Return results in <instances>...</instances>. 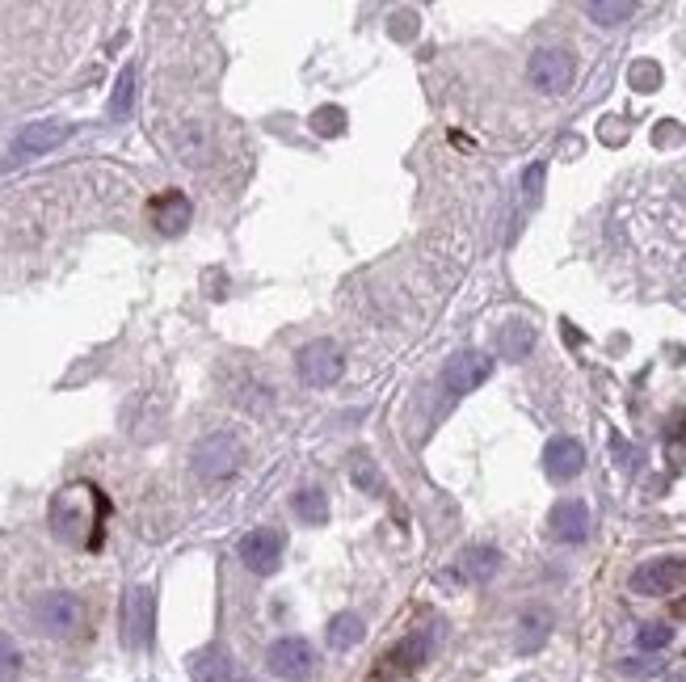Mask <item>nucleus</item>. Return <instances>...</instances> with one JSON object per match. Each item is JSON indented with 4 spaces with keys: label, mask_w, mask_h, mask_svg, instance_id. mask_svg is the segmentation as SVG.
Masks as SVG:
<instances>
[{
    "label": "nucleus",
    "mask_w": 686,
    "mask_h": 682,
    "mask_svg": "<svg viewBox=\"0 0 686 682\" xmlns=\"http://www.w3.org/2000/svg\"><path fill=\"white\" fill-rule=\"evenodd\" d=\"M282 548H287V535L274 531V527H257L240 539V565L257 577H270L278 565H282Z\"/></svg>",
    "instance_id": "6"
},
{
    "label": "nucleus",
    "mask_w": 686,
    "mask_h": 682,
    "mask_svg": "<svg viewBox=\"0 0 686 682\" xmlns=\"http://www.w3.org/2000/svg\"><path fill=\"white\" fill-rule=\"evenodd\" d=\"M312 131H316V135H341V131H346V114H341L337 106L316 110V114H312Z\"/></svg>",
    "instance_id": "25"
},
{
    "label": "nucleus",
    "mask_w": 686,
    "mask_h": 682,
    "mask_svg": "<svg viewBox=\"0 0 686 682\" xmlns=\"http://www.w3.org/2000/svg\"><path fill=\"white\" fill-rule=\"evenodd\" d=\"M434 657V636L430 632H409L400 645H392V653L383 657L388 661V670H400V674H409L417 666H426V661Z\"/></svg>",
    "instance_id": "15"
},
{
    "label": "nucleus",
    "mask_w": 686,
    "mask_h": 682,
    "mask_svg": "<svg viewBox=\"0 0 686 682\" xmlns=\"http://www.w3.org/2000/svg\"><path fill=\"white\" fill-rule=\"evenodd\" d=\"M135 106V68H123L114 85V97H110V118H127Z\"/></svg>",
    "instance_id": "22"
},
{
    "label": "nucleus",
    "mask_w": 686,
    "mask_h": 682,
    "mask_svg": "<svg viewBox=\"0 0 686 682\" xmlns=\"http://www.w3.org/2000/svg\"><path fill=\"white\" fill-rule=\"evenodd\" d=\"M493 346L501 358H510V363H522L531 350H535V329L527 325V320H506V325L497 329Z\"/></svg>",
    "instance_id": "16"
},
{
    "label": "nucleus",
    "mask_w": 686,
    "mask_h": 682,
    "mask_svg": "<svg viewBox=\"0 0 686 682\" xmlns=\"http://www.w3.org/2000/svg\"><path fill=\"white\" fill-rule=\"evenodd\" d=\"M266 666L282 682H304L316 670V649L308 645L304 636H282V640H274V645H270Z\"/></svg>",
    "instance_id": "5"
},
{
    "label": "nucleus",
    "mask_w": 686,
    "mask_h": 682,
    "mask_svg": "<svg viewBox=\"0 0 686 682\" xmlns=\"http://www.w3.org/2000/svg\"><path fill=\"white\" fill-rule=\"evenodd\" d=\"M194 682H236V661L224 649H203L190 661Z\"/></svg>",
    "instance_id": "17"
},
{
    "label": "nucleus",
    "mask_w": 686,
    "mask_h": 682,
    "mask_svg": "<svg viewBox=\"0 0 686 682\" xmlns=\"http://www.w3.org/2000/svg\"><path fill=\"white\" fill-rule=\"evenodd\" d=\"M619 670H623V674H632V678H644V674H653L657 666H653V661H623Z\"/></svg>",
    "instance_id": "29"
},
{
    "label": "nucleus",
    "mask_w": 686,
    "mask_h": 682,
    "mask_svg": "<svg viewBox=\"0 0 686 682\" xmlns=\"http://www.w3.org/2000/svg\"><path fill=\"white\" fill-rule=\"evenodd\" d=\"M632 13H636L632 0H590V5H585V17L598 26H623Z\"/></svg>",
    "instance_id": "21"
},
{
    "label": "nucleus",
    "mask_w": 686,
    "mask_h": 682,
    "mask_svg": "<svg viewBox=\"0 0 686 682\" xmlns=\"http://www.w3.org/2000/svg\"><path fill=\"white\" fill-rule=\"evenodd\" d=\"M628 76H632V85H636L640 93H653V89L661 85V68H657V64H636Z\"/></svg>",
    "instance_id": "27"
},
{
    "label": "nucleus",
    "mask_w": 686,
    "mask_h": 682,
    "mask_svg": "<svg viewBox=\"0 0 686 682\" xmlns=\"http://www.w3.org/2000/svg\"><path fill=\"white\" fill-rule=\"evenodd\" d=\"M501 569V552L493 544H472V548H463L455 556V565H451V577L455 581H468V586H484V581H493Z\"/></svg>",
    "instance_id": "12"
},
{
    "label": "nucleus",
    "mask_w": 686,
    "mask_h": 682,
    "mask_svg": "<svg viewBox=\"0 0 686 682\" xmlns=\"http://www.w3.org/2000/svg\"><path fill=\"white\" fill-rule=\"evenodd\" d=\"M148 219H152V228L160 236H181V232H186V224H190V198L181 190L156 194L148 203Z\"/></svg>",
    "instance_id": "13"
},
{
    "label": "nucleus",
    "mask_w": 686,
    "mask_h": 682,
    "mask_svg": "<svg viewBox=\"0 0 686 682\" xmlns=\"http://www.w3.org/2000/svg\"><path fill=\"white\" fill-rule=\"evenodd\" d=\"M678 586H686V560L682 556H657V560H644V565L632 573V590L644 598H657V594H674Z\"/></svg>",
    "instance_id": "9"
},
{
    "label": "nucleus",
    "mask_w": 686,
    "mask_h": 682,
    "mask_svg": "<svg viewBox=\"0 0 686 682\" xmlns=\"http://www.w3.org/2000/svg\"><path fill=\"white\" fill-rule=\"evenodd\" d=\"M527 76H531V85H535L539 93L560 97L564 89L573 85L577 64H573V55L564 51V47H539V51L531 55V64H527Z\"/></svg>",
    "instance_id": "4"
},
{
    "label": "nucleus",
    "mask_w": 686,
    "mask_h": 682,
    "mask_svg": "<svg viewBox=\"0 0 686 682\" xmlns=\"http://www.w3.org/2000/svg\"><path fill=\"white\" fill-rule=\"evenodd\" d=\"M354 485H362V489H367L371 497H379V472H375V464H371V455H354Z\"/></svg>",
    "instance_id": "26"
},
{
    "label": "nucleus",
    "mask_w": 686,
    "mask_h": 682,
    "mask_svg": "<svg viewBox=\"0 0 686 682\" xmlns=\"http://www.w3.org/2000/svg\"><path fill=\"white\" fill-rule=\"evenodd\" d=\"M68 135H72V127H68V123H55V118H38V123H26L22 131H17L9 156H13V160L43 156V152H51V148L64 144Z\"/></svg>",
    "instance_id": "10"
},
{
    "label": "nucleus",
    "mask_w": 686,
    "mask_h": 682,
    "mask_svg": "<svg viewBox=\"0 0 686 682\" xmlns=\"http://www.w3.org/2000/svg\"><path fill=\"white\" fill-rule=\"evenodd\" d=\"M362 632H367V624H362V619L354 615V611H341V615H333L329 619V628H325V636H329V645L333 649H354L358 640H362Z\"/></svg>",
    "instance_id": "19"
},
{
    "label": "nucleus",
    "mask_w": 686,
    "mask_h": 682,
    "mask_svg": "<svg viewBox=\"0 0 686 682\" xmlns=\"http://www.w3.org/2000/svg\"><path fill=\"white\" fill-rule=\"evenodd\" d=\"M548 527H552V539H560V544H581V539L590 535V506H585L581 497H564L552 506Z\"/></svg>",
    "instance_id": "11"
},
{
    "label": "nucleus",
    "mask_w": 686,
    "mask_h": 682,
    "mask_svg": "<svg viewBox=\"0 0 686 682\" xmlns=\"http://www.w3.org/2000/svg\"><path fill=\"white\" fill-rule=\"evenodd\" d=\"M194 472L203 476V480H224L240 468V459H245V447H240V438L228 434V430H219V434H207L203 443L194 447Z\"/></svg>",
    "instance_id": "3"
},
{
    "label": "nucleus",
    "mask_w": 686,
    "mask_h": 682,
    "mask_svg": "<svg viewBox=\"0 0 686 682\" xmlns=\"http://www.w3.org/2000/svg\"><path fill=\"white\" fill-rule=\"evenodd\" d=\"M34 624H38V632H47V636H72V632H80V624H85V603H80L76 594H68V590L38 594Z\"/></svg>",
    "instance_id": "2"
},
{
    "label": "nucleus",
    "mask_w": 686,
    "mask_h": 682,
    "mask_svg": "<svg viewBox=\"0 0 686 682\" xmlns=\"http://www.w3.org/2000/svg\"><path fill=\"white\" fill-rule=\"evenodd\" d=\"M295 371H299V379H304L308 388H333L341 379V371H346V354H341L337 341L320 337V341H308V346L299 350Z\"/></svg>",
    "instance_id": "1"
},
{
    "label": "nucleus",
    "mask_w": 686,
    "mask_h": 682,
    "mask_svg": "<svg viewBox=\"0 0 686 682\" xmlns=\"http://www.w3.org/2000/svg\"><path fill=\"white\" fill-rule=\"evenodd\" d=\"M674 615H678V619H686V598H678V603H674Z\"/></svg>",
    "instance_id": "30"
},
{
    "label": "nucleus",
    "mask_w": 686,
    "mask_h": 682,
    "mask_svg": "<svg viewBox=\"0 0 686 682\" xmlns=\"http://www.w3.org/2000/svg\"><path fill=\"white\" fill-rule=\"evenodd\" d=\"M489 375H493V358L489 354L459 350V354L447 358V367H442V384H447L451 396H468L480 384H489Z\"/></svg>",
    "instance_id": "7"
},
{
    "label": "nucleus",
    "mask_w": 686,
    "mask_h": 682,
    "mask_svg": "<svg viewBox=\"0 0 686 682\" xmlns=\"http://www.w3.org/2000/svg\"><path fill=\"white\" fill-rule=\"evenodd\" d=\"M156 632V594L148 586H135L123 603V640L127 649H148Z\"/></svg>",
    "instance_id": "8"
},
{
    "label": "nucleus",
    "mask_w": 686,
    "mask_h": 682,
    "mask_svg": "<svg viewBox=\"0 0 686 682\" xmlns=\"http://www.w3.org/2000/svg\"><path fill=\"white\" fill-rule=\"evenodd\" d=\"M552 636V611H527L518 624V653L543 649V640Z\"/></svg>",
    "instance_id": "18"
},
{
    "label": "nucleus",
    "mask_w": 686,
    "mask_h": 682,
    "mask_svg": "<svg viewBox=\"0 0 686 682\" xmlns=\"http://www.w3.org/2000/svg\"><path fill=\"white\" fill-rule=\"evenodd\" d=\"M17 674H22V649L0 632V682H13Z\"/></svg>",
    "instance_id": "24"
},
{
    "label": "nucleus",
    "mask_w": 686,
    "mask_h": 682,
    "mask_svg": "<svg viewBox=\"0 0 686 682\" xmlns=\"http://www.w3.org/2000/svg\"><path fill=\"white\" fill-rule=\"evenodd\" d=\"M543 177H548V169H543V160H539V165H531V169H527V177H522V194H527L531 203L543 194Z\"/></svg>",
    "instance_id": "28"
},
{
    "label": "nucleus",
    "mask_w": 686,
    "mask_h": 682,
    "mask_svg": "<svg viewBox=\"0 0 686 682\" xmlns=\"http://www.w3.org/2000/svg\"><path fill=\"white\" fill-rule=\"evenodd\" d=\"M581 468H585V447L577 443V438L564 434V438H552V443L543 447V472H548L556 485L581 476Z\"/></svg>",
    "instance_id": "14"
},
{
    "label": "nucleus",
    "mask_w": 686,
    "mask_h": 682,
    "mask_svg": "<svg viewBox=\"0 0 686 682\" xmlns=\"http://www.w3.org/2000/svg\"><path fill=\"white\" fill-rule=\"evenodd\" d=\"M665 682H686V674H670V678H665Z\"/></svg>",
    "instance_id": "31"
},
{
    "label": "nucleus",
    "mask_w": 686,
    "mask_h": 682,
    "mask_svg": "<svg viewBox=\"0 0 686 682\" xmlns=\"http://www.w3.org/2000/svg\"><path fill=\"white\" fill-rule=\"evenodd\" d=\"M291 506H295V518H299V523L325 527V518H329V497L320 493V489H299Z\"/></svg>",
    "instance_id": "20"
},
{
    "label": "nucleus",
    "mask_w": 686,
    "mask_h": 682,
    "mask_svg": "<svg viewBox=\"0 0 686 682\" xmlns=\"http://www.w3.org/2000/svg\"><path fill=\"white\" fill-rule=\"evenodd\" d=\"M674 640V628L670 624H644L640 632H636V645L644 649V653H657V649H665Z\"/></svg>",
    "instance_id": "23"
}]
</instances>
